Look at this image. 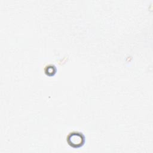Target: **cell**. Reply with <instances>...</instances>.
I'll use <instances>...</instances> for the list:
<instances>
[{"instance_id": "6da1fadb", "label": "cell", "mask_w": 153, "mask_h": 153, "mask_svg": "<svg viewBox=\"0 0 153 153\" xmlns=\"http://www.w3.org/2000/svg\"><path fill=\"white\" fill-rule=\"evenodd\" d=\"M66 141L69 146L74 148H79L85 142V136L82 133L77 131L70 132L66 137Z\"/></svg>"}, {"instance_id": "7a4b0ae2", "label": "cell", "mask_w": 153, "mask_h": 153, "mask_svg": "<svg viewBox=\"0 0 153 153\" xmlns=\"http://www.w3.org/2000/svg\"><path fill=\"white\" fill-rule=\"evenodd\" d=\"M44 71H45V73L46 75L51 76V75H54L55 74V73L56 72V68L55 66H54L53 65H48L45 68Z\"/></svg>"}]
</instances>
